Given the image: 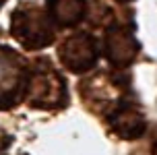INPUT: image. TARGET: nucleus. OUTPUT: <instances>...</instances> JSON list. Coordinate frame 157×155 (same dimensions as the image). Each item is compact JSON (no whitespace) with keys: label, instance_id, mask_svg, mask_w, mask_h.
Returning <instances> with one entry per match:
<instances>
[{"label":"nucleus","instance_id":"1","mask_svg":"<svg viewBox=\"0 0 157 155\" xmlns=\"http://www.w3.org/2000/svg\"><path fill=\"white\" fill-rule=\"evenodd\" d=\"M13 31L27 48H41L52 41V31L48 27L46 15L39 8L17 10Z\"/></svg>","mask_w":157,"mask_h":155},{"label":"nucleus","instance_id":"2","mask_svg":"<svg viewBox=\"0 0 157 155\" xmlns=\"http://www.w3.org/2000/svg\"><path fill=\"white\" fill-rule=\"evenodd\" d=\"M25 70L15 52L0 48V106L17 101V93L23 87Z\"/></svg>","mask_w":157,"mask_h":155},{"label":"nucleus","instance_id":"3","mask_svg":"<svg viewBox=\"0 0 157 155\" xmlns=\"http://www.w3.org/2000/svg\"><path fill=\"white\" fill-rule=\"evenodd\" d=\"M60 58H62L64 66L75 70V72H83V70L91 68L95 64V58H97L93 39L85 33L68 37L60 48Z\"/></svg>","mask_w":157,"mask_h":155},{"label":"nucleus","instance_id":"4","mask_svg":"<svg viewBox=\"0 0 157 155\" xmlns=\"http://www.w3.org/2000/svg\"><path fill=\"white\" fill-rule=\"evenodd\" d=\"M31 101L37 106H52L58 103L62 97V89H64V81L54 70H48V72H37L31 79Z\"/></svg>","mask_w":157,"mask_h":155},{"label":"nucleus","instance_id":"5","mask_svg":"<svg viewBox=\"0 0 157 155\" xmlns=\"http://www.w3.org/2000/svg\"><path fill=\"white\" fill-rule=\"evenodd\" d=\"M110 120H112L114 130L120 137H124V139H134V137H139L145 130V116L132 103H120L114 110Z\"/></svg>","mask_w":157,"mask_h":155},{"label":"nucleus","instance_id":"6","mask_svg":"<svg viewBox=\"0 0 157 155\" xmlns=\"http://www.w3.org/2000/svg\"><path fill=\"white\" fill-rule=\"evenodd\" d=\"M139 50V44L136 39L128 33L126 29H114L110 33V39H108V56L114 64H128L132 62L134 54Z\"/></svg>","mask_w":157,"mask_h":155},{"label":"nucleus","instance_id":"7","mask_svg":"<svg viewBox=\"0 0 157 155\" xmlns=\"http://www.w3.org/2000/svg\"><path fill=\"white\" fill-rule=\"evenodd\" d=\"M83 0H50V13L60 25H75L83 17Z\"/></svg>","mask_w":157,"mask_h":155},{"label":"nucleus","instance_id":"8","mask_svg":"<svg viewBox=\"0 0 157 155\" xmlns=\"http://www.w3.org/2000/svg\"><path fill=\"white\" fill-rule=\"evenodd\" d=\"M153 155H157V143H155V147H153Z\"/></svg>","mask_w":157,"mask_h":155},{"label":"nucleus","instance_id":"9","mask_svg":"<svg viewBox=\"0 0 157 155\" xmlns=\"http://www.w3.org/2000/svg\"><path fill=\"white\" fill-rule=\"evenodd\" d=\"M0 2H2V0H0Z\"/></svg>","mask_w":157,"mask_h":155}]
</instances>
